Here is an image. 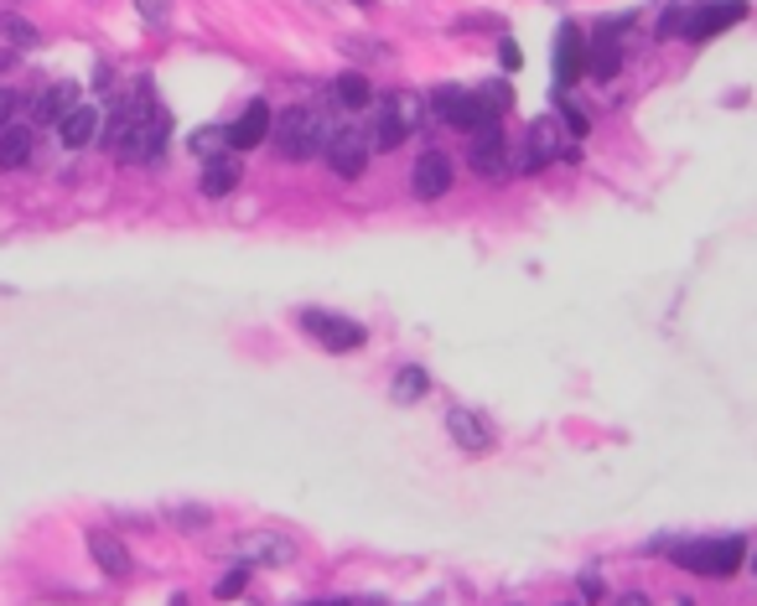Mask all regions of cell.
<instances>
[{
  "mask_svg": "<svg viewBox=\"0 0 757 606\" xmlns=\"http://www.w3.org/2000/svg\"><path fill=\"white\" fill-rule=\"evenodd\" d=\"M669 606H695V602H690V596H680V602H669Z\"/></svg>",
  "mask_w": 757,
  "mask_h": 606,
  "instance_id": "33",
  "label": "cell"
},
{
  "mask_svg": "<svg viewBox=\"0 0 757 606\" xmlns=\"http://www.w3.org/2000/svg\"><path fill=\"white\" fill-rule=\"evenodd\" d=\"M234 182H239V171L229 162H214V166H203V197H229L234 192Z\"/></svg>",
  "mask_w": 757,
  "mask_h": 606,
  "instance_id": "24",
  "label": "cell"
},
{
  "mask_svg": "<svg viewBox=\"0 0 757 606\" xmlns=\"http://www.w3.org/2000/svg\"><path fill=\"white\" fill-rule=\"evenodd\" d=\"M498 57H503V68H519V47H514V42L498 47Z\"/></svg>",
  "mask_w": 757,
  "mask_h": 606,
  "instance_id": "31",
  "label": "cell"
},
{
  "mask_svg": "<svg viewBox=\"0 0 757 606\" xmlns=\"http://www.w3.org/2000/svg\"><path fill=\"white\" fill-rule=\"evenodd\" d=\"M78 104H84L78 83H52V89L37 99V125H63V119H68Z\"/></svg>",
  "mask_w": 757,
  "mask_h": 606,
  "instance_id": "18",
  "label": "cell"
},
{
  "mask_svg": "<svg viewBox=\"0 0 757 606\" xmlns=\"http://www.w3.org/2000/svg\"><path fill=\"white\" fill-rule=\"evenodd\" d=\"M57 136H63V145H68V151H84V145L99 136V104H89V99H84V104H78V109H73V115L57 125Z\"/></svg>",
  "mask_w": 757,
  "mask_h": 606,
  "instance_id": "19",
  "label": "cell"
},
{
  "mask_svg": "<svg viewBox=\"0 0 757 606\" xmlns=\"http://www.w3.org/2000/svg\"><path fill=\"white\" fill-rule=\"evenodd\" d=\"M166 140H171V119L151 99V89L136 83V93L119 99L115 119H110V156L125 166H151V162H162Z\"/></svg>",
  "mask_w": 757,
  "mask_h": 606,
  "instance_id": "1",
  "label": "cell"
},
{
  "mask_svg": "<svg viewBox=\"0 0 757 606\" xmlns=\"http://www.w3.org/2000/svg\"><path fill=\"white\" fill-rule=\"evenodd\" d=\"M192 151H197V162L203 166H214V162H223L234 145H229V125H214V130H197L192 136Z\"/></svg>",
  "mask_w": 757,
  "mask_h": 606,
  "instance_id": "21",
  "label": "cell"
},
{
  "mask_svg": "<svg viewBox=\"0 0 757 606\" xmlns=\"http://www.w3.org/2000/svg\"><path fill=\"white\" fill-rule=\"evenodd\" d=\"M690 11H695V5H669V11L659 16V37H685Z\"/></svg>",
  "mask_w": 757,
  "mask_h": 606,
  "instance_id": "26",
  "label": "cell"
},
{
  "mask_svg": "<svg viewBox=\"0 0 757 606\" xmlns=\"http://www.w3.org/2000/svg\"><path fill=\"white\" fill-rule=\"evenodd\" d=\"M358 606H378V602H358Z\"/></svg>",
  "mask_w": 757,
  "mask_h": 606,
  "instance_id": "36",
  "label": "cell"
},
{
  "mask_svg": "<svg viewBox=\"0 0 757 606\" xmlns=\"http://www.w3.org/2000/svg\"><path fill=\"white\" fill-rule=\"evenodd\" d=\"M421 119H426V99L421 93H378L374 109H369V145L374 151H395L410 140V130H421Z\"/></svg>",
  "mask_w": 757,
  "mask_h": 606,
  "instance_id": "3",
  "label": "cell"
},
{
  "mask_svg": "<svg viewBox=\"0 0 757 606\" xmlns=\"http://www.w3.org/2000/svg\"><path fill=\"white\" fill-rule=\"evenodd\" d=\"M447 436L462 446L467 456H477V451H488V446H493L488 420L477 415V410H467V404H451V410H447Z\"/></svg>",
  "mask_w": 757,
  "mask_h": 606,
  "instance_id": "11",
  "label": "cell"
},
{
  "mask_svg": "<svg viewBox=\"0 0 757 606\" xmlns=\"http://www.w3.org/2000/svg\"><path fill=\"white\" fill-rule=\"evenodd\" d=\"M431 389L426 369H400L395 373V384H389V395H395V404H415V399Z\"/></svg>",
  "mask_w": 757,
  "mask_h": 606,
  "instance_id": "23",
  "label": "cell"
},
{
  "mask_svg": "<svg viewBox=\"0 0 757 606\" xmlns=\"http://www.w3.org/2000/svg\"><path fill=\"white\" fill-rule=\"evenodd\" d=\"M162 518L171 524V529H182V534H197V529L214 524V508H203V503H171Z\"/></svg>",
  "mask_w": 757,
  "mask_h": 606,
  "instance_id": "22",
  "label": "cell"
},
{
  "mask_svg": "<svg viewBox=\"0 0 757 606\" xmlns=\"http://www.w3.org/2000/svg\"><path fill=\"white\" fill-rule=\"evenodd\" d=\"M354 5H369V0H354Z\"/></svg>",
  "mask_w": 757,
  "mask_h": 606,
  "instance_id": "37",
  "label": "cell"
},
{
  "mask_svg": "<svg viewBox=\"0 0 757 606\" xmlns=\"http://www.w3.org/2000/svg\"><path fill=\"white\" fill-rule=\"evenodd\" d=\"M451 182H457V166H451L447 151H421V156H415V166H410V192H415L421 203L447 197Z\"/></svg>",
  "mask_w": 757,
  "mask_h": 606,
  "instance_id": "8",
  "label": "cell"
},
{
  "mask_svg": "<svg viewBox=\"0 0 757 606\" xmlns=\"http://www.w3.org/2000/svg\"><path fill=\"white\" fill-rule=\"evenodd\" d=\"M31 151H37V130L31 125H11L0 136V171H22L31 162Z\"/></svg>",
  "mask_w": 757,
  "mask_h": 606,
  "instance_id": "20",
  "label": "cell"
},
{
  "mask_svg": "<svg viewBox=\"0 0 757 606\" xmlns=\"http://www.w3.org/2000/svg\"><path fill=\"white\" fill-rule=\"evenodd\" d=\"M322 156H328V166L337 171V177L354 182V177H363V166H369V156H374V145H369V136H358V130H337Z\"/></svg>",
  "mask_w": 757,
  "mask_h": 606,
  "instance_id": "10",
  "label": "cell"
},
{
  "mask_svg": "<svg viewBox=\"0 0 757 606\" xmlns=\"http://www.w3.org/2000/svg\"><path fill=\"white\" fill-rule=\"evenodd\" d=\"M467 162H473L477 177H503V171H509V145H503V130H498V125L477 130L473 145H467Z\"/></svg>",
  "mask_w": 757,
  "mask_h": 606,
  "instance_id": "13",
  "label": "cell"
},
{
  "mask_svg": "<svg viewBox=\"0 0 757 606\" xmlns=\"http://www.w3.org/2000/svg\"><path fill=\"white\" fill-rule=\"evenodd\" d=\"M0 37H5V42H16V47H31V42H37V26H26L22 16L0 11Z\"/></svg>",
  "mask_w": 757,
  "mask_h": 606,
  "instance_id": "25",
  "label": "cell"
},
{
  "mask_svg": "<svg viewBox=\"0 0 757 606\" xmlns=\"http://www.w3.org/2000/svg\"><path fill=\"white\" fill-rule=\"evenodd\" d=\"M270 130H275L270 104H265V99H255V104H244V115L229 125V145H234V151H255V145H260Z\"/></svg>",
  "mask_w": 757,
  "mask_h": 606,
  "instance_id": "14",
  "label": "cell"
},
{
  "mask_svg": "<svg viewBox=\"0 0 757 606\" xmlns=\"http://www.w3.org/2000/svg\"><path fill=\"white\" fill-rule=\"evenodd\" d=\"M332 99H337V109H343V115H369L378 93L369 89V78H363V73H343V78L332 83Z\"/></svg>",
  "mask_w": 757,
  "mask_h": 606,
  "instance_id": "17",
  "label": "cell"
},
{
  "mask_svg": "<svg viewBox=\"0 0 757 606\" xmlns=\"http://www.w3.org/2000/svg\"><path fill=\"white\" fill-rule=\"evenodd\" d=\"M229 559L234 565H265V570H285V565H296L301 559V544L291 534H281V529H249V534H239L234 544H229Z\"/></svg>",
  "mask_w": 757,
  "mask_h": 606,
  "instance_id": "5",
  "label": "cell"
},
{
  "mask_svg": "<svg viewBox=\"0 0 757 606\" xmlns=\"http://www.w3.org/2000/svg\"><path fill=\"white\" fill-rule=\"evenodd\" d=\"M555 156H576L566 145V130H561V119L555 115H544L529 125V140H524V171H540V166H550Z\"/></svg>",
  "mask_w": 757,
  "mask_h": 606,
  "instance_id": "9",
  "label": "cell"
},
{
  "mask_svg": "<svg viewBox=\"0 0 757 606\" xmlns=\"http://www.w3.org/2000/svg\"><path fill=\"white\" fill-rule=\"evenodd\" d=\"M587 52H592V47H587V37H581L576 26H566V31L555 37V83H561V89L587 73Z\"/></svg>",
  "mask_w": 757,
  "mask_h": 606,
  "instance_id": "15",
  "label": "cell"
},
{
  "mask_svg": "<svg viewBox=\"0 0 757 606\" xmlns=\"http://www.w3.org/2000/svg\"><path fill=\"white\" fill-rule=\"evenodd\" d=\"M555 606H576V602H555Z\"/></svg>",
  "mask_w": 757,
  "mask_h": 606,
  "instance_id": "34",
  "label": "cell"
},
{
  "mask_svg": "<svg viewBox=\"0 0 757 606\" xmlns=\"http://www.w3.org/2000/svg\"><path fill=\"white\" fill-rule=\"evenodd\" d=\"M753 576H757V555H753Z\"/></svg>",
  "mask_w": 757,
  "mask_h": 606,
  "instance_id": "35",
  "label": "cell"
},
{
  "mask_svg": "<svg viewBox=\"0 0 757 606\" xmlns=\"http://www.w3.org/2000/svg\"><path fill=\"white\" fill-rule=\"evenodd\" d=\"M332 136H337V125H332V115L322 104H291L275 119V130H270L281 162H311V156H322L332 145Z\"/></svg>",
  "mask_w": 757,
  "mask_h": 606,
  "instance_id": "2",
  "label": "cell"
},
{
  "mask_svg": "<svg viewBox=\"0 0 757 606\" xmlns=\"http://www.w3.org/2000/svg\"><path fill=\"white\" fill-rule=\"evenodd\" d=\"M343 52H354V57H378V63H389V57H395L384 42H343Z\"/></svg>",
  "mask_w": 757,
  "mask_h": 606,
  "instance_id": "29",
  "label": "cell"
},
{
  "mask_svg": "<svg viewBox=\"0 0 757 606\" xmlns=\"http://www.w3.org/2000/svg\"><path fill=\"white\" fill-rule=\"evenodd\" d=\"M613 606H654V602H649V596H643V591H628V596H617Z\"/></svg>",
  "mask_w": 757,
  "mask_h": 606,
  "instance_id": "32",
  "label": "cell"
},
{
  "mask_svg": "<svg viewBox=\"0 0 757 606\" xmlns=\"http://www.w3.org/2000/svg\"><path fill=\"white\" fill-rule=\"evenodd\" d=\"M301 326H307L328 352H358L369 343V332L358 322H348V317H337V311H301Z\"/></svg>",
  "mask_w": 757,
  "mask_h": 606,
  "instance_id": "7",
  "label": "cell"
},
{
  "mask_svg": "<svg viewBox=\"0 0 757 606\" xmlns=\"http://www.w3.org/2000/svg\"><path fill=\"white\" fill-rule=\"evenodd\" d=\"M89 555L104 576H130V550L115 529H89Z\"/></svg>",
  "mask_w": 757,
  "mask_h": 606,
  "instance_id": "16",
  "label": "cell"
},
{
  "mask_svg": "<svg viewBox=\"0 0 757 606\" xmlns=\"http://www.w3.org/2000/svg\"><path fill=\"white\" fill-rule=\"evenodd\" d=\"M136 11H141L145 26H156V31L171 22V0H136Z\"/></svg>",
  "mask_w": 757,
  "mask_h": 606,
  "instance_id": "27",
  "label": "cell"
},
{
  "mask_svg": "<svg viewBox=\"0 0 757 606\" xmlns=\"http://www.w3.org/2000/svg\"><path fill=\"white\" fill-rule=\"evenodd\" d=\"M244 585H249V565H234V570H229V576L218 581V596H239Z\"/></svg>",
  "mask_w": 757,
  "mask_h": 606,
  "instance_id": "28",
  "label": "cell"
},
{
  "mask_svg": "<svg viewBox=\"0 0 757 606\" xmlns=\"http://www.w3.org/2000/svg\"><path fill=\"white\" fill-rule=\"evenodd\" d=\"M11 125H16V93H11V89H0V136H5Z\"/></svg>",
  "mask_w": 757,
  "mask_h": 606,
  "instance_id": "30",
  "label": "cell"
},
{
  "mask_svg": "<svg viewBox=\"0 0 757 606\" xmlns=\"http://www.w3.org/2000/svg\"><path fill=\"white\" fill-rule=\"evenodd\" d=\"M742 16H747V5H742V0H721V5H695V11H690L685 37H690V42H706V37H716V31L736 26Z\"/></svg>",
  "mask_w": 757,
  "mask_h": 606,
  "instance_id": "12",
  "label": "cell"
},
{
  "mask_svg": "<svg viewBox=\"0 0 757 606\" xmlns=\"http://www.w3.org/2000/svg\"><path fill=\"white\" fill-rule=\"evenodd\" d=\"M742 559H747V544L736 534H710V539H685V544H675V565L690 570V576H710V581L736 576Z\"/></svg>",
  "mask_w": 757,
  "mask_h": 606,
  "instance_id": "4",
  "label": "cell"
},
{
  "mask_svg": "<svg viewBox=\"0 0 757 606\" xmlns=\"http://www.w3.org/2000/svg\"><path fill=\"white\" fill-rule=\"evenodd\" d=\"M436 115L447 119V125H457V130H488V125H498V109H493V93H467V89H436Z\"/></svg>",
  "mask_w": 757,
  "mask_h": 606,
  "instance_id": "6",
  "label": "cell"
}]
</instances>
